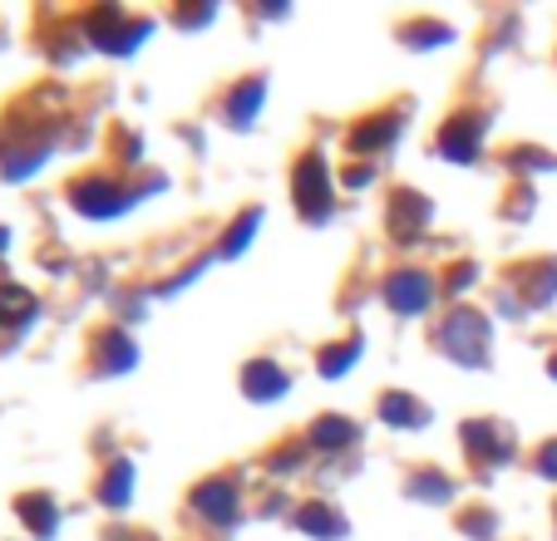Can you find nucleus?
<instances>
[{
    "label": "nucleus",
    "mask_w": 557,
    "mask_h": 541,
    "mask_svg": "<svg viewBox=\"0 0 557 541\" xmlns=\"http://www.w3.org/2000/svg\"><path fill=\"white\" fill-rule=\"evenodd\" d=\"M479 138H484V124H479V118H454V124L444 128L440 148H444V158H454V163H469V158L479 153Z\"/></svg>",
    "instance_id": "nucleus-3"
},
{
    "label": "nucleus",
    "mask_w": 557,
    "mask_h": 541,
    "mask_svg": "<svg viewBox=\"0 0 557 541\" xmlns=\"http://www.w3.org/2000/svg\"><path fill=\"white\" fill-rule=\"evenodd\" d=\"M424 222H430V202H420L414 192H400L395 212H389V231L395 237H414V227H424Z\"/></svg>",
    "instance_id": "nucleus-6"
},
{
    "label": "nucleus",
    "mask_w": 557,
    "mask_h": 541,
    "mask_svg": "<svg viewBox=\"0 0 557 541\" xmlns=\"http://www.w3.org/2000/svg\"><path fill=\"white\" fill-rule=\"evenodd\" d=\"M395 138V118H375V128L356 134V148H370V143H389Z\"/></svg>",
    "instance_id": "nucleus-12"
},
{
    "label": "nucleus",
    "mask_w": 557,
    "mask_h": 541,
    "mask_svg": "<svg viewBox=\"0 0 557 541\" xmlns=\"http://www.w3.org/2000/svg\"><path fill=\"white\" fill-rule=\"evenodd\" d=\"M547 375H553V379H557V354H553V365H547Z\"/></svg>",
    "instance_id": "nucleus-20"
},
{
    "label": "nucleus",
    "mask_w": 557,
    "mask_h": 541,
    "mask_svg": "<svg viewBox=\"0 0 557 541\" xmlns=\"http://www.w3.org/2000/svg\"><path fill=\"white\" fill-rule=\"evenodd\" d=\"M523 295H528V305H547L557 295V261H533V266L523 270Z\"/></svg>",
    "instance_id": "nucleus-5"
},
{
    "label": "nucleus",
    "mask_w": 557,
    "mask_h": 541,
    "mask_svg": "<svg viewBox=\"0 0 557 541\" xmlns=\"http://www.w3.org/2000/svg\"><path fill=\"white\" fill-rule=\"evenodd\" d=\"M296 198H301V207H306V198H311V217L326 212V173H321L315 158H306V167L296 173Z\"/></svg>",
    "instance_id": "nucleus-7"
},
{
    "label": "nucleus",
    "mask_w": 557,
    "mask_h": 541,
    "mask_svg": "<svg viewBox=\"0 0 557 541\" xmlns=\"http://www.w3.org/2000/svg\"><path fill=\"white\" fill-rule=\"evenodd\" d=\"M350 354L356 350H331L326 354V375H341V365H350Z\"/></svg>",
    "instance_id": "nucleus-19"
},
{
    "label": "nucleus",
    "mask_w": 557,
    "mask_h": 541,
    "mask_svg": "<svg viewBox=\"0 0 557 541\" xmlns=\"http://www.w3.org/2000/svg\"><path fill=\"white\" fill-rule=\"evenodd\" d=\"M257 99H262V84H252V89H247L243 99H237V118H247L257 109Z\"/></svg>",
    "instance_id": "nucleus-18"
},
{
    "label": "nucleus",
    "mask_w": 557,
    "mask_h": 541,
    "mask_svg": "<svg viewBox=\"0 0 557 541\" xmlns=\"http://www.w3.org/2000/svg\"><path fill=\"white\" fill-rule=\"evenodd\" d=\"M463 438H469V448L479 453V458H488V463H504L508 453H513V443L504 438V428L498 424H463Z\"/></svg>",
    "instance_id": "nucleus-4"
},
{
    "label": "nucleus",
    "mask_w": 557,
    "mask_h": 541,
    "mask_svg": "<svg viewBox=\"0 0 557 541\" xmlns=\"http://www.w3.org/2000/svg\"><path fill=\"white\" fill-rule=\"evenodd\" d=\"M247 389H252V394H282L286 375L282 369H272V365H252L247 369Z\"/></svg>",
    "instance_id": "nucleus-9"
},
{
    "label": "nucleus",
    "mask_w": 557,
    "mask_h": 541,
    "mask_svg": "<svg viewBox=\"0 0 557 541\" xmlns=\"http://www.w3.org/2000/svg\"><path fill=\"white\" fill-rule=\"evenodd\" d=\"M128 498V468H114V482H104V502H124Z\"/></svg>",
    "instance_id": "nucleus-15"
},
{
    "label": "nucleus",
    "mask_w": 557,
    "mask_h": 541,
    "mask_svg": "<svg viewBox=\"0 0 557 541\" xmlns=\"http://www.w3.org/2000/svg\"><path fill=\"white\" fill-rule=\"evenodd\" d=\"M326 517H331L326 507H311V512H301V527L321 531V537H336V531H341V521H326Z\"/></svg>",
    "instance_id": "nucleus-13"
},
{
    "label": "nucleus",
    "mask_w": 557,
    "mask_h": 541,
    "mask_svg": "<svg viewBox=\"0 0 557 541\" xmlns=\"http://www.w3.org/2000/svg\"><path fill=\"white\" fill-rule=\"evenodd\" d=\"M430 295H434V286H430V276H420V270H405V276L385 281V301L395 305L400 315L424 311V305H430Z\"/></svg>",
    "instance_id": "nucleus-2"
},
{
    "label": "nucleus",
    "mask_w": 557,
    "mask_h": 541,
    "mask_svg": "<svg viewBox=\"0 0 557 541\" xmlns=\"http://www.w3.org/2000/svg\"><path fill=\"white\" fill-rule=\"evenodd\" d=\"M380 414H385L389 424H424V414L410 404V394H389L385 404H380Z\"/></svg>",
    "instance_id": "nucleus-10"
},
{
    "label": "nucleus",
    "mask_w": 557,
    "mask_h": 541,
    "mask_svg": "<svg viewBox=\"0 0 557 541\" xmlns=\"http://www.w3.org/2000/svg\"><path fill=\"white\" fill-rule=\"evenodd\" d=\"M537 473L557 482V438H553V443H543V453H537Z\"/></svg>",
    "instance_id": "nucleus-16"
},
{
    "label": "nucleus",
    "mask_w": 557,
    "mask_h": 541,
    "mask_svg": "<svg viewBox=\"0 0 557 541\" xmlns=\"http://www.w3.org/2000/svg\"><path fill=\"white\" fill-rule=\"evenodd\" d=\"M414 498H434V502H444V498H449V482H414Z\"/></svg>",
    "instance_id": "nucleus-17"
},
{
    "label": "nucleus",
    "mask_w": 557,
    "mask_h": 541,
    "mask_svg": "<svg viewBox=\"0 0 557 541\" xmlns=\"http://www.w3.org/2000/svg\"><path fill=\"white\" fill-rule=\"evenodd\" d=\"M440 344L454 354V360H459V365L479 369L488 360V320H484V315H473V311L449 315V320H444V330H440Z\"/></svg>",
    "instance_id": "nucleus-1"
},
{
    "label": "nucleus",
    "mask_w": 557,
    "mask_h": 541,
    "mask_svg": "<svg viewBox=\"0 0 557 541\" xmlns=\"http://www.w3.org/2000/svg\"><path fill=\"white\" fill-rule=\"evenodd\" d=\"M311 438H315V443H321V448H336V443H350V438H356V428H350V424H341V418H321Z\"/></svg>",
    "instance_id": "nucleus-11"
},
{
    "label": "nucleus",
    "mask_w": 557,
    "mask_h": 541,
    "mask_svg": "<svg viewBox=\"0 0 557 541\" xmlns=\"http://www.w3.org/2000/svg\"><path fill=\"white\" fill-rule=\"evenodd\" d=\"M15 311H35V301L25 291H11V286H5V291H0V315H15Z\"/></svg>",
    "instance_id": "nucleus-14"
},
{
    "label": "nucleus",
    "mask_w": 557,
    "mask_h": 541,
    "mask_svg": "<svg viewBox=\"0 0 557 541\" xmlns=\"http://www.w3.org/2000/svg\"><path fill=\"white\" fill-rule=\"evenodd\" d=\"M198 507L212 512V521H227L232 517V488L227 482H212V488L198 492Z\"/></svg>",
    "instance_id": "nucleus-8"
}]
</instances>
